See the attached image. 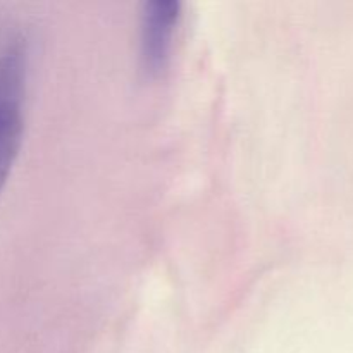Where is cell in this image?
<instances>
[{
    "mask_svg": "<svg viewBox=\"0 0 353 353\" xmlns=\"http://www.w3.org/2000/svg\"><path fill=\"white\" fill-rule=\"evenodd\" d=\"M26 71V48L12 40L0 52V193L23 143Z\"/></svg>",
    "mask_w": 353,
    "mask_h": 353,
    "instance_id": "1",
    "label": "cell"
},
{
    "mask_svg": "<svg viewBox=\"0 0 353 353\" xmlns=\"http://www.w3.org/2000/svg\"><path fill=\"white\" fill-rule=\"evenodd\" d=\"M181 21L178 0H152L143 6L140 24V61L148 78H161L171 64Z\"/></svg>",
    "mask_w": 353,
    "mask_h": 353,
    "instance_id": "2",
    "label": "cell"
}]
</instances>
